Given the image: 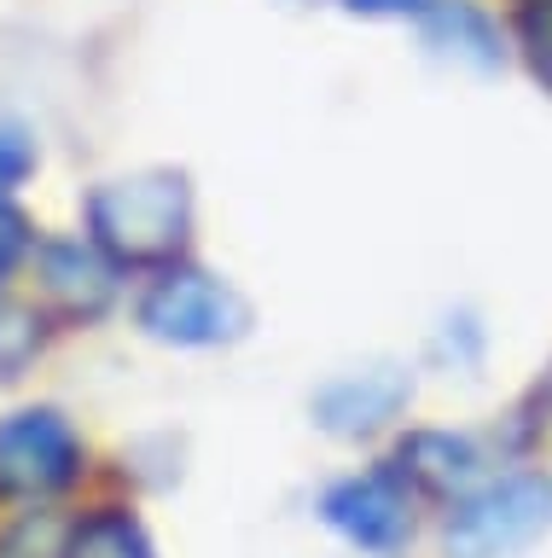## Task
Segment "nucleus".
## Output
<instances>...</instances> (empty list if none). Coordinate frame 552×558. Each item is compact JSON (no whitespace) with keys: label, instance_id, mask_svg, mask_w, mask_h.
Wrapping results in <instances>:
<instances>
[{"label":"nucleus","instance_id":"nucleus-7","mask_svg":"<svg viewBox=\"0 0 552 558\" xmlns=\"http://www.w3.org/2000/svg\"><path fill=\"white\" fill-rule=\"evenodd\" d=\"M36 268H41L47 303L71 314V320H94L116 296V262L94 239H47L36 251Z\"/></svg>","mask_w":552,"mask_h":558},{"label":"nucleus","instance_id":"nucleus-11","mask_svg":"<svg viewBox=\"0 0 552 558\" xmlns=\"http://www.w3.org/2000/svg\"><path fill=\"white\" fill-rule=\"evenodd\" d=\"M517 47H524L535 82L552 94V0H524L517 7Z\"/></svg>","mask_w":552,"mask_h":558},{"label":"nucleus","instance_id":"nucleus-3","mask_svg":"<svg viewBox=\"0 0 552 558\" xmlns=\"http://www.w3.org/2000/svg\"><path fill=\"white\" fill-rule=\"evenodd\" d=\"M140 331L175 349H216L250 331V303L216 274L163 268L140 296Z\"/></svg>","mask_w":552,"mask_h":558},{"label":"nucleus","instance_id":"nucleus-1","mask_svg":"<svg viewBox=\"0 0 552 558\" xmlns=\"http://www.w3.org/2000/svg\"><path fill=\"white\" fill-rule=\"evenodd\" d=\"M88 239L116 268H175L193 239V186L181 169H140L88 192Z\"/></svg>","mask_w":552,"mask_h":558},{"label":"nucleus","instance_id":"nucleus-2","mask_svg":"<svg viewBox=\"0 0 552 558\" xmlns=\"http://www.w3.org/2000/svg\"><path fill=\"white\" fill-rule=\"evenodd\" d=\"M547 523H552V483L535 477V471H512V477L471 488L447 512L442 547L447 558H517L547 535Z\"/></svg>","mask_w":552,"mask_h":558},{"label":"nucleus","instance_id":"nucleus-8","mask_svg":"<svg viewBox=\"0 0 552 558\" xmlns=\"http://www.w3.org/2000/svg\"><path fill=\"white\" fill-rule=\"evenodd\" d=\"M477 442L454 430H413L402 442V477L430 488V495H454L477 477Z\"/></svg>","mask_w":552,"mask_h":558},{"label":"nucleus","instance_id":"nucleus-16","mask_svg":"<svg viewBox=\"0 0 552 558\" xmlns=\"http://www.w3.org/2000/svg\"><path fill=\"white\" fill-rule=\"evenodd\" d=\"M360 17H407V12H430V0H343Z\"/></svg>","mask_w":552,"mask_h":558},{"label":"nucleus","instance_id":"nucleus-5","mask_svg":"<svg viewBox=\"0 0 552 558\" xmlns=\"http://www.w3.org/2000/svg\"><path fill=\"white\" fill-rule=\"evenodd\" d=\"M320 518L360 553H395L413 535V488L402 471H360L326 488Z\"/></svg>","mask_w":552,"mask_h":558},{"label":"nucleus","instance_id":"nucleus-14","mask_svg":"<svg viewBox=\"0 0 552 558\" xmlns=\"http://www.w3.org/2000/svg\"><path fill=\"white\" fill-rule=\"evenodd\" d=\"M24 256H29V221H24V209L0 192V286L19 274Z\"/></svg>","mask_w":552,"mask_h":558},{"label":"nucleus","instance_id":"nucleus-9","mask_svg":"<svg viewBox=\"0 0 552 558\" xmlns=\"http://www.w3.org/2000/svg\"><path fill=\"white\" fill-rule=\"evenodd\" d=\"M430 41L459 52V59H471L477 70H494L500 64V35L482 12H471L465 0H447V7H430Z\"/></svg>","mask_w":552,"mask_h":558},{"label":"nucleus","instance_id":"nucleus-13","mask_svg":"<svg viewBox=\"0 0 552 558\" xmlns=\"http://www.w3.org/2000/svg\"><path fill=\"white\" fill-rule=\"evenodd\" d=\"M41 331L29 326V314L19 308H0V378H19V366L36 355Z\"/></svg>","mask_w":552,"mask_h":558},{"label":"nucleus","instance_id":"nucleus-15","mask_svg":"<svg viewBox=\"0 0 552 558\" xmlns=\"http://www.w3.org/2000/svg\"><path fill=\"white\" fill-rule=\"evenodd\" d=\"M29 169H36V151H29V140H24L19 129H0V192H12Z\"/></svg>","mask_w":552,"mask_h":558},{"label":"nucleus","instance_id":"nucleus-12","mask_svg":"<svg viewBox=\"0 0 552 558\" xmlns=\"http://www.w3.org/2000/svg\"><path fill=\"white\" fill-rule=\"evenodd\" d=\"M517 442L535 453H552V373L529 390V401L517 408Z\"/></svg>","mask_w":552,"mask_h":558},{"label":"nucleus","instance_id":"nucleus-6","mask_svg":"<svg viewBox=\"0 0 552 558\" xmlns=\"http://www.w3.org/2000/svg\"><path fill=\"white\" fill-rule=\"evenodd\" d=\"M413 384L402 366H367V373H343L315 396V425L343 436V442H360V436L384 430L395 413L407 408Z\"/></svg>","mask_w":552,"mask_h":558},{"label":"nucleus","instance_id":"nucleus-4","mask_svg":"<svg viewBox=\"0 0 552 558\" xmlns=\"http://www.w3.org/2000/svg\"><path fill=\"white\" fill-rule=\"evenodd\" d=\"M82 477V436L53 408H24L0 418V495H59Z\"/></svg>","mask_w":552,"mask_h":558},{"label":"nucleus","instance_id":"nucleus-10","mask_svg":"<svg viewBox=\"0 0 552 558\" xmlns=\"http://www.w3.org/2000/svg\"><path fill=\"white\" fill-rule=\"evenodd\" d=\"M64 558H158V553L128 512H94L82 530H71Z\"/></svg>","mask_w":552,"mask_h":558}]
</instances>
